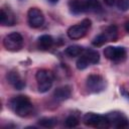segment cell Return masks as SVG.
Segmentation results:
<instances>
[{"label":"cell","mask_w":129,"mask_h":129,"mask_svg":"<svg viewBox=\"0 0 129 129\" xmlns=\"http://www.w3.org/2000/svg\"><path fill=\"white\" fill-rule=\"evenodd\" d=\"M69 8L73 14L97 12L101 10V4L99 0H70Z\"/></svg>","instance_id":"1"},{"label":"cell","mask_w":129,"mask_h":129,"mask_svg":"<svg viewBox=\"0 0 129 129\" xmlns=\"http://www.w3.org/2000/svg\"><path fill=\"white\" fill-rule=\"evenodd\" d=\"M9 107L16 115L20 117H26L27 115H29L33 108L29 98L23 95L13 97L9 101Z\"/></svg>","instance_id":"2"},{"label":"cell","mask_w":129,"mask_h":129,"mask_svg":"<svg viewBox=\"0 0 129 129\" xmlns=\"http://www.w3.org/2000/svg\"><path fill=\"white\" fill-rule=\"evenodd\" d=\"M35 79H36L38 91L40 93H46L47 91H49V89L53 84L54 76L52 72L48 70H39L35 75Z\"/></svg>","instance_id":"3"},{"label":"cell","mask_w":129,"mask_h":129,"mask_svg":"<svg viewBox=\"0 0 129 129\" xmlns=\"http://www.w3.org/2000/svg\"><path fill=\"white\" fill-rule=\"evenodd\" d=\"M83 123L87 126L96 127V128H107L110 126V122L106 116L95 113L85 114L83 117Z\"/></svg>","instance_id":"4"},{"label":"cell","mask_w":129,"mask_h":129,"mask_svg":"<svg viewBox=\"0 0 129 129\" xmlns=\"http://www.w3.org/2000/svg\"><path fill=\"white\" fill-rule=\"evenodd\" d=\"M3 45L7 50L17 51L23 46V37L18 32H11L4 37Z\"/></svg>","instance_id":"5"},{"label":"cell","mask_w":129,"mask_h":129,"mask_svg":"<svg viewBox=\"0 0 129 129\" xmlns=\"http://www.w3.org/2000/svg\"><path fill=\"white\" fill-rule=\"evenodd\" d=\"M91 20L90 19H84L80 24H76L71 26L68 31L67 34L71 39H80L82 37H84L88 31V29L91 27Z\"/></svg>","instance_id":"6"},{"label":"cell","mask_w":129,"mask_h":129,"mask_svg":"<svg viewBox=\"0 0 129 129\" xmlns=\"http://www.w3.org/2000/svg\"><path fill=\"white\" fill-rule=\"evenodd\" d=\"M86 85L88 90L92 93H100L106 88L105 80L99 75H90L87 79Z\"/></svg>","instance_id":"7"},{"label":"cell","mask_w":129,"mask_h":129,"mask_svg":"<svg viewBox=\"0 0 129 129\" xmlns=\"http://www.w3.org/2000/svg\"><path fill=\"white\" fill-rule=\"evenodd\" d=\"M28 24L33 28L40 27L44 22V15L42 11L36 7H31L27 12Z\"/></svg>","instance_id":"8"},{"label":"cell","mask_w":129,"mask_h":129,"mask_svg":"<svg viewBox=\"0 0 129 129\" xmlns=\"http://www.w3.org/2000/svg\"><path fill=\"white\" fill-rule=\"evenodd\" d=\"M104 55L111 60H120L126 56V49L122 46H107L104 49Z\"/></svg>","instance_id":"9"},{"label":"cell","mask_w":129,"mask_h":129,"mask_svg":"<svg viewBox=\"0 0 129 129\" xmlns=\"http://www.w3.org/2000/svg\"><path fill=\"white\" fill-rule=\"evenodd\" d=\"M106 117L108 118L110 125H113L117 128H125L129 125L128 119L120 112H111L107 114Z\"/></svg>","instance_id":"10"},{"label":"cell","mask_w":129,"mask_h":129,"mask_svg":"<svg viewBox=\"0 0 129 129\" xmlns=\"http://www.w3.org/2000/svg\"><path fill=\"white\" fill-rule=\"evenodd\" d=\"M0 22L2 25L5 26H11L14 25L16 22L14 13L9 8H1L0 12Z\"/></svg>","instance_id":"11"},{"label":"cell","mask_w":129,"mask_h":129,"mask_svg":"<svg viewBox=\"0 0 129 129\" xmlns=\"http://www.w3.org/2000/svg\"><path fill=\"white\" fill-rule=\"evenodd\" d=\"M7 81L9 82V84H11L17 90H22L25 87V82L21 79L20 75L17 72H10V73H8Z\"/></svg>","instance_id":"12"},{"label":"cell","mask_w":129,"mask_h":129,"mask_svg":"<svg viewBox=\"0 0 129 129\" xmlns=\"http://www.w3.org/2000/svg\"><path fill=\"white\" fill-rule=\"evenodd\" d=\"M71 94H72L71 88L69 86H63L55 89V91L53 92V97L57 101H63L69 99L71 97Z\"/></svg>","instance_id":"13"},{"label":"cell","mask_w":129,"mask_h":129,"mask_svg":"<svg viewBox=\"0 0 129 129\" xmlns=\"http://www.w3.org/2000/svg\"><path fill=\"white\" fill-rule=\"evenodd\" d=\"M81 55H84L90 62V64H96L100 60V54L97 50L93 48H84L83 53Z\"/></svg>","instance_id":"14"},{"label":"cell","mask_w":129,"mask_h":129,"mask_svg":"<svg viewBox=\"0 0 129 129\" xmlns=\"http://www.w3.org/2000/svg\"><path fill=\"white\" fill-rule=\"evenodd\" d=\"M53 44V38L48 34H43L38 37L37 39V45L42 50L49 49Z\"/></svg>","instance_id":"15"},{"label":"cell","mask_w":129,"mask_h":129,"mask_svg":"<svg viewBox=\"0 0 129 129\" xmlns=\"http://www.w3.org/2000/svg\"><path fill=\"white\" fill-rule=\"evenodd\" d=\"M83 50H84V48H83L82 46L75 44V45H70V46H68V47L64 49V53H66L68 56H70V57H75V56L81 55V54L83 53Z\"/></svg>","instance_id":"16"},{"label":"cell","mask_w":129,"mask_h":129,"mask_svg":"<svg viewBox=\"0 0 129 129\" xmlns=\"http://www.w3.org/2000/svg\"><path fill=\"white\" fill-rule=\"evenodd\" d=\"M104 34L106 35L108 41H115L117 39V35H118L117 26L116 25H110L109 27L106 28V30L104 31Z\"/></svg>","instance_id":"17"},{"label":"cell","mask_w":129,"mask_h":129,"mask_svg":"<svg viewBox=\"0 0 129 129\" xmlns=\"http://www.w3.org/2000/svg\"><path fill=\"white\" fill-rule=\"evenodd\" d=\"M55 123H56L55 119L49 118V117H43L38 120V125L44 128H51L55 125Z\"/></svg>","instance_id":"18"},{"label":"cell","mask_w":129,"mask_h":129,"mask_svg":"<svg viewBox=\"0 0 129 129\" xmlns=\"http://www.w3.org/2000/svg\"><path fill=\"white\" fill-rule=\"evenodd\" d=\"M106 41H108V39H107V37H106V35L104 34V33H102V34H99V35H97L94 39H93V41H92V44L94 45V46H97V47H100V46H102Z\"/></svg>","instance_id":"19"},{"label":"cell","mask_w":129,"mask_h":129,"mask_svg":"<svg viewBox=\"0 0 129 129\" xmlns=\"http://www.w3.org/2000/svg\"><path fill=\"white\" fill-rule=\"evenodd\" d=\"M76 66H77L78 70H85L90 66V62L84 55H81V57L78 58V60L76 62Z\"/></svg>","instance_id":"20"},{"label":"cell","mask_w":129,"mask_h":129,"mask_svg":"<svg viewBox=\"0 0 129 129\" xmlns=\"http://www.w3.org/2000/svg\"><path fill=\"white\" fill-rule=\"evenodd\" d=\"M79 125V120L75 116H69L64 120V126L68 128H74Z\"/></svg>","instance_id":"21"},{"label":"cell","mask_w":129,"mask_h":129,"mask_svg":"<svg viewBox=\"0 0 129 129\" xmlns=\"http://www.w3.org/2000/svg\"><path fill=\"white\" fill-rule=\"evenodd\" d=\"M116 5H117L118 9L121 11L129 10V0H117Z\"/></svg>","instance_id":"22"},{"label":"cell","mask_w":129,"mask_h":129,"mask_svg":"<svg viewBox=\"0 0 129 129\" xmlns=\"http://www.w3.org/2000/svg\"><path fill=\"white\" fill-rule=\"evenodd\" d=\"M117 0H104V2L108 5V6H113L115 3H116Z\"/></svg>","instance_id":"23"},{"label":"cell","mask_w":129,"mask_h":129,"mask_svg":"<svg viewBox=\"0 0 129 129\" xmlns=\"http://www.w3.org/2000/svg\"><path fill=\"white\" fill-rule=\"evenodd\" d=\"M124 27H125V30H126L127 32H129V21L125 23V26H124Z\"/></svg>","instance_id":"24"},{"label":"cell","mask_w":129,"mask_h":129,"mask_svg":"<svg viewBox=\"0 0 129 129\" xmlns=\"http://www.w3.org/2000/svg\"><path fill=\"white\" fill-rule=\"evenodd\" d=\"M48 1H49L50 3H56V2L58 1V0H48Z\"/></svg>","instance_id":"25"}]
</instances>
